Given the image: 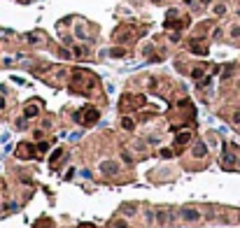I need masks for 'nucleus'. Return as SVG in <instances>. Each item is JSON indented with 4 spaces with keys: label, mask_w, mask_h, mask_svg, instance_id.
<instances>
[{
    "label": "nucleus",
    "mask_w": 240,
    "mask_h": 228,
    "mask_svg": "<svg viewBox=\"0 0 240 228\" xmlns=\"http://www.w3.org/2000/svg\"><path fill=\"white\" fill-rule=\"evenodd\" d=\"M182 217H184V219H198L201 214L196 212V210H189V207H187V210H184V212H182Z\"/></svg>",
    "instance_id": "nucleus-1"
},
{
    "label": "nucleus",
    "mask_w": 240,
    "mask_h": 228,
    "mask_svg": "<svg viewBox=\"0 0 240 228\" xmlns=\"http://www.w3.org/2000/svg\"><path fill=\"white\" fill-rule=\"evenodd\" d=\"M205 151H208V149H205L203 144H198V147L193 149V156H205Z\"/></svg>",
    "instance_id": "nucleus-2"
},
{
    "label": "nucleus",
    "mask_w": 240,
    "mask_h": 228,
    "mask_svg": "<svg viewBox=\"0 0 240 228\" xmlns=\"http://www.w3.org/2000/svg\"><path fill=\"white\" fill-rule=\"evenodd\" d=\"M121 123H124V128H126V130H130V128H133V121H130V119H124Z\"/></svg>",
    "instance_id": "nucleus-3"
},
{
    "label": "nucleus",
    "mask_w": 240,
    "mask_h": 228,
    "mask_svg": "<svg viewBox=\"0 0 240 228\" xmlns=\"http://www.w3.org/2000/svg\"><path fill=\"white\" fill-rule=\"evenodd\" d=\"M35 114H37L35 107H28V110H26V117H35Z\"/></svg>",
    "instance_id": "nucleus-4"
},
{
    "label": "nucleus",
    "mask_w": 240,
    "mask_h": 228,
    "mask_svg": "<svg viewBox=\"0 0 240 228\" xmlns=\"http://www.w3.org/2000/svg\"><path fill=\"white\" fill-rule=\"evenodd\" d=\"M112 56H124V49H112Z\"/></svg>",
    "instance_id": "nucleus-5"
}]
</instances>
